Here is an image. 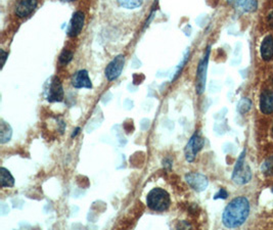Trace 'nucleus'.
<instances>
[{
  "label": "nucleus",
  "mask_w": 273,
  "mask_h": 230,
  "mask_svg": "<svg viewBox=\"0 0 273 230\" xmlns=\"http://www.w3.org/2000/svg\"><path fill=\"white\" fill-rule=\"evenodd\" d=\"M250 214V203L247 198L238 196L232 200L224 209L222 222L227 228L241 226Z\"/></svg>",
  "instance_id": "1"
},
{
  "label": "nucleus",
  "mask_w": 273,
  "mask_h": 230,
  "mask_svg": "<svg viewBox=\"0 0 273 230\" xmlns=\"http://www.w3.org/2000/svg\"><path fill=\"white\" fill-rule=\"evenodd\" d=\"M147 207L156 212H164L170 208L171 198L170 194L163 188H153L146 196Z\"/></svg>",
  "instance_id": "2"
},
{
  "label": "nucleus",
  "mask_w": 273,
  "mask_h": 230,
  "mask_svg": "<svg viewBox=\"0 0 273 230\" xmlns=\"http://www.w3.org/2000/svg\"><path fill=\"white\" fill-rule=\"evenodd\" d=\"M245 151L241 153L240 157L238 158L236 165L234 167L233 173H232V180L235 184L244 185L248 182H250L252 178V172L250 166L245 161Z\"/></svg>",
  "instance_id": "3"
},
{
  "label": "nucleus",
  "mask_w": 273,
  "mask_h": 230,
  "mask_svg": "<svg viewBox=\"0 0 273 230\" xmlns=\"http://www.w3.org/2000/svg\"><path fill=\"white\" fill-rule=\"evenodd\" d=\"M209 55H210V47L207 48V51L198 65L197 71V80H196V88L197 93L202 94L206 88V80H207V70H208V62H209Z\"/></svg>",
  "instance_id": "4"
},
{
  "label": "nucleus",
  "mask_w": 273,
  "mask_h": 230,
  "mask_svg": "<svg viewBox=\"0 0 273 230\" xmlns=\"http://www.w3.org/2000/svg\"><path fill=\"white\" fill-rule=\"evenodd\" d=\"M204 144H205V140L199 133H195L191 137V139L188 142L186 149H185V155H186V159L188 162L192 163L195 161L197 155L199 153V151L203 148Z\"/></svg>",
  "instance_id": "5"
},
{
  "label": "nucleus",
  "mask_w": 273,
  "mask_h": 230,
  "mask_svg": "<svg viewBox=\"0 0 273 230\" xmlns=\"http://www.w3.org/2000/svg\"><path fill=\"white\" fill-rule=\"evenodd\" d=\"M46 100L49 103H60L64 100V89L62 82L57 77H52L45 90Z\"/></svg>",
  "instance_id": "6"
},
{
  "label": "nucleus",
  "mask_w": 273,
  "mask_h": 230,
  "mask_svg": "<svg viewBox=\"0 0 273 230\" xmlns=\"http://www.w3.org/2000/svg\"><path fill=\"white\" fill-rule=\"evenodd\" d=\"M125 64V56L123 54H119L113 58V60L106 68V77L109 81L116 80L121 75L123 68Z\"/></svg>",
  "instance_id": "7"
},
{
  "label": "nucleus",
  "mask_w": 273,
  "mask_h": 230,
  "mask_svg": "<svg viewBox=\"0 0 273 230\" xmlns=\"http://www.w3.org/2000/svg\"><path fill=\"white\" fill-rule=\"evenodd\" d=\"M186 180L188 182V184L196 191L201 192L206 190V188L209 185V181L208 178L201 174V173H197V172H192L186 175Z\"/></svg>",
  "instance_id": "8"
},
{
  "label": "nucleus",
  "mask_w": 273,
  "mask_h": 230,
  "mask_svg": "<svg viewBox=\"0 0 273 230\" xmlns=\"http://www.w3.org/2000/svg\"><path fill=\"white\" fill-rule=\"evenodd\" d=\"M37 6L38 0H17L15 14L21 19L27 18L36 10Z\"/></svg>",
  "instance_id": "9"
},
{
  "label": "nucleus",
  "mask_w": 273,
  "mask_h": 230,
  "mask_svg": "<svg viewBox=\"0 0 273 230\" xmlns=\"http://www.w3.org/2000/svg\"><path fill=\"white\" fill-rule=\"evenodd\" d=\"M84 23H85V15H84V13H82L80 11L76 12L72 17L70 27H69V30H68V35L70 37L78 36L81 33V31H82V29L84 27Z\"/></svg>",
  "instance_id": "10"
},
{
  "label": "nucleus",
  "mask_w": 273,
  "mask_h": 230,
  "mask_svg": "<svg viewBox=\"0 0 273 230\" xmlns=\"http://www.w3.org/2000/svg\"><path fill=\"white\" fill-rule=\"evenodd\" d=\"M72 85L77 89L93 88V83H91V80L89 78L88 72L86 70H80L75 73L72 77Z\"/></svg>",
  "instance_id": "11"
},
{
  "label": "nucleus",
  "mask_w": 273,
  "mask_h": 230,
  "mask_svg": "<svg viewBox=\"0 0 273 230\" xmlns=\"http://www.w3.org/2000/svg\"><path fill=\"white\" fill-rule=\"evenodd\" d=\"M260 111L265 115L273 113V91L264 90L260 95Z\"/></svg>",
  "instance_id": "12"
},
{
  "label": "nucleus",
  "mask_w": 273,
  "mask_h": 230,
  "mask_svg": "<svg viewBox=\"0 0 273 230\" xmlns=\"http://www.w3.org/2000/svg\"><path fill=\"white\" fill-rule=\"evenodd\" d=\"M234 9L244 13H252L257 10V0H226Z\"/></svg>",
  "instance_id": "13"
},
{
  "label": "nucleus",
  "mask_w": 273,
  "mask_h": 230,
  "mask_svg": "<svg viewBox=\"0 0 273 230\" xmlns=\"http://www.w3.org/2000/svg\"><path fill=\"white\" fill-rule=\"evenodd\" d=\"M260 54L263 60L269 61L273 58V36H266L260 46Z\"/></svg>",
  "instance_id": "14"
},
{
  "label": "nucleus",
  "mask_w": 273,
  "mask_h": 230,
  "mask_svg": "<svg viewBox=\"0 0 273 230\" xmlns=\"http://www.w3.org/2000/svg\"><path fill=\"white\" fill-rule=\"evenodd\" d=\"M0 184L2 187H13L15 185V178L12 173L5 167L0 168Z\"/></svg>",
  "instance_id": "15"
},
{
  "label": "nucleus",
  "mask_w": 273,
  "mask_h": 230,
  "mask_svg": "<svg viewBox=\"0 0 273 230\" xmlns=\"http://www.w3.org/2000/svg\"><path fill=\"white\" fill-rule=\"evenodd\" d=\"M0 143H7L11 140L13 135V129L7 122H2V128H0Z\"/></svg>",
  "instance_id": "16"
},
{
  "label": "nucleus",
  "mask_w": 273,
  "mask_h": 230,
  "mask_svg": "<svg viewBox=\"0 0 273 230\" xmlns=\"http://www.w3.org/2000/svg\"><path fill=\"white\" fill-rule=\"evenodd\" d=\"M261 171L265 176H273V156H270L263 162Z\"/></svg>",
  "instance_id": "17"
},
{
  "label": "nucleus",
  "mask_w": 273,
  "mask_h": 230,
  "mask_svg": "<svg viewBox=\"0 0 273 230\" xmlns=\"http://www.w3.org/2000/svg\"><path fill=\"white\" fill-rule=\"evenodd\" d=\"M119 5L127 10H134L142 6L143 0H118Z\"/></svg>",
  "instance_id": "18"
},
{
  "label": "nucleus",
  "mask_w": 273,
  "mask_h": 230,
  "mask_svg": "<svg viewBox=\"0 0 273 230\" xmlns=\"http://www.w3.org/2000/svg\"><path fill=\"white\" fill-rule=\"evenodd\" d=\"M251 108H252V102H251V100H249L247 97L242 98L237 105V111L241 115H245L246 113H248L251 110Z\"/></svg>",
  "instance_id": "19"
},
{
  "label": "nucleus",
  "mask_w": 273,
  "mask_h": 230,
  "mask_svg": "<svg viewBox=\"0 0 273 230\" xmlns=\"http://www.w3.org/2000/svg\"><path fill=\"white\" fill-rule=\"evenodd\" d=\"M73 56H74V54H73L72 51H70V50H68V49H64V50L62 51V53L59 54L58 62H59L62 65H66V64H68L69 62L72 61Z\"/></svg>",
  "instance_id": "20"
},
{
  "label": "nucleus",
  "mask_w": 273,
  "mask_h": 230,
  "mask_svg": "<svg viewBox=\"0 0 273 230\" xmlns=\"http://www.w3.org/2000/svg\"><path fill=\"white\" fill-rule=\"evenodd\" d=\"M227 196H228V193H227V191L225 190V189H223V188H221L216 194H215V196H214V199L215 200H218V199H222V200H225V199H227Z\"/></svg>",
  "instance_id": "21"
},
{
  "label": "nucleus",
  "mask_w": 273,
  "mask_h": 230,
  "mask_svg": "<svg viewBox=\"0 0 273 230\" xmlns=\"http://www.w3.org/2000/svg\"><path fill=\"white\" fill-rule=\"evenodd\" d=\"M0 52H2V57H3V67L6 64V61H7V58H8V56H9V53L8 52H6L4 49H2V50H0Z\"/></svg>",
  "instance_id": "22"
},
{
  "label": "nucleus",
  "mask_w": 273,
  "mask_h": 230,
  "mask_svg": "<svg viewBox=\"0 0 273 230\" xmlns=\"http://www.w3.org/2000/svg\"><path fill=\"white\" fill-rule=\"evenodd\" d=\"M268 23H269L270 27L273 28V12L268 16Z\"/></svg>",
  "instance_id": "23"
},
{
  "label": "nucleus",
  "mask_w": 273,
  "mask_h": 230,
  "mask_svg": "<svg viewBox=\"0 0 273 230\" xmlns=\"http://www.w3.org/2000/svg\"><path fill=\"white\" fill-rule=\"evenodd\" d=\"M79 131H80V128H79V127H78V128H76V129H75V132L72 134V138L76 137V136H77V134L79 133Z\"/></svg>",
  "instance_id": "24"
},
{
  "label": "nucleus",
  "mask_w": 273,
  "mask_h": 230,
  "mask_svg": "<svg viewBox=\"0 0 273 230\" xmlns=\"http://www.w3.org/2000/svg\"><path fill=\"white\" fill-rule=\"evenodd\" d=\"M60 2H63V3H73V2H75V0H60Z\"/></svg>",
  "instance_id": "25"
},
{
  "label": "nucleus",
  "mask_w": 273,
  "mask_h": 230,
  "mask_svg": "<svg viewBox=\"0 0 273 230\" xmlns=\"http://www.w3.org/2000/svg\"><path fill=\"white\" fill-rule=\"evenodd\" d=\"M272 133H273V127H272Z\"/></svg>",
  "instance_id": "26"
}]
</instances>
